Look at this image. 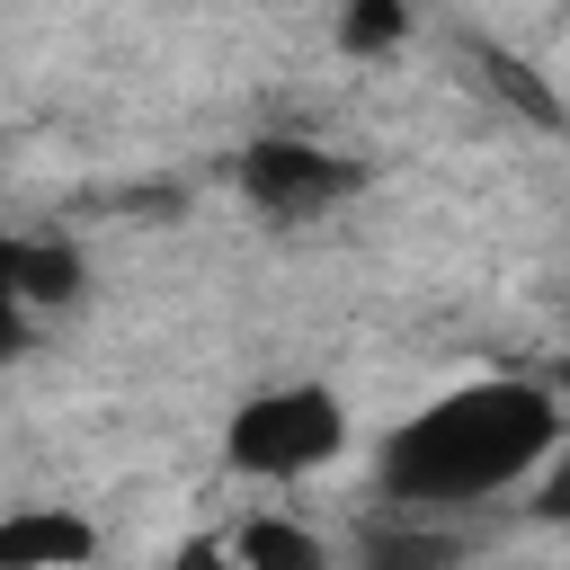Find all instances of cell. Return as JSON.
I'll use <instances>...</instances> for the list:
<instances>
[{"label": "cell", "mask_w": 570, "mask_h": 570, "mask_svg": "<svg viewBox=\"0 0 570 570\" xmlns=\"http://www.w3.org/2000/svg\"><path fill=\"white\" fill-rule=\"evenodd\" d=\"M338 445H347V410H338L330 383H276V392L240 401L232 428H223V463L240 481H303Z\"/></svg>", "instance_id": "2"}, {"label": "cell", "mask_w": 570, "mask_h": 570, "mask_svg": "<svg viewBox=\"0 0 570 570\" xmlns=\"http://www.w3.org/2000/svg\"><path fill=\"white\" fill-rule=\"evenodd\" d=\"M561 445V410L543 383L490 374V383H454L428 410H410L383 445H374V481L401 508H472L490 490H517L525 472H543Z\"/></svg>", "instance_id": "1"}, {"label": "cell", "mask_w": 570, "mask_h": 570, "mask_svg": "<svg viewBox=\"0 0 570 570\" xmlns=\"http://www.w3.org/2000/svg\"><path fill=\"white\" fill-rule=\"evenodd\" d=\"M401 27H410V9H401V0H347L338 45H347V53H392V45H401Z\"/></svg>", "instance_id": "7"}, {"label": "cell", "mask_w": 570, "mask_h": 570, "mask_svg": "<svg viewBox=\"0 0 570 570\" xmlns=\"http://www.w3.org/2000/svg\"><path fill=\"white\" fill-rule=\"evenodd\" d=\"M481 71H490V89H508V98H517L534 125H561V98H552V89H543V80H534L517 53H481Z\"/></svg>", "instance_id": "8"}, {"label": "cell", "mask_w": 570, "mask_h": 570, "mask_svg": "<svg viewBox=\"0 0 570 570\" xmlns=\"http://www.w3.org/2000/svg\"><path fill=\"white\" fill-rule=\"evenodd\" d=\"M98 552V534L80 525V517H9L0 525V570H45V561H89Z\"/></svg>", "instance_id": "5"}, {"label": "cell", "mask_w": 570, "mask_h": 570, "mask_svg": "<svg viewBox=\"0 0 570 570\" xmlns=\"http://www.w3.org/2000/svg\"><path fill=\"white\" fill-rule=\"evenodd\" d=\"M534 508H543L552 525H570V454H561V463L543 472V490H534Z\"/></svg>", "instance_id": "9"}, {"label": "cell", "mask_w": 570, "mask_h": 570, "mask_svg": "<svg viewBox=\"0 0 570 570\" xmlns=\"http://www.w3.org/2000/svg\"><path fill=\"white\" fill-rule=\"evenodd\" d=\"M356 187H365L356 160H338V151H321V142H294V134H267V142L240 151V196H249L258 214H285V223H312V214H330V205L356 196Z\"/></svg>", "instance_id": "3"}, {"label": "cell", "mask_w": 570, "mask_h": 570, "mask_svg": "<svg viewBox=\"0 0 570 570\" xmlns=\"http://www.w3.org/2000/svg\"><path fill=\"white\" fill-rule=\"evenodd\" d=\"M232 561H258V570H321L330 552H321V534H303V525H285V517H249V525L232 534Z\"/></svg>", "instance_id": "6"}, {"label": "cell", "mask_w": 570, "mask_h": 570, "mask_svg": "<svg viewBox=\"0 0 570 570\" xmlns=\"http://www.w3.org/2000/svg\"><path fill=\"white\" fill-rule=\"evenodd\" d=\"M0 294H18V303H71V294H80V249L18 232V240L0 249Z\"/></svg>", "instance_id": "4"}]
</instances>
